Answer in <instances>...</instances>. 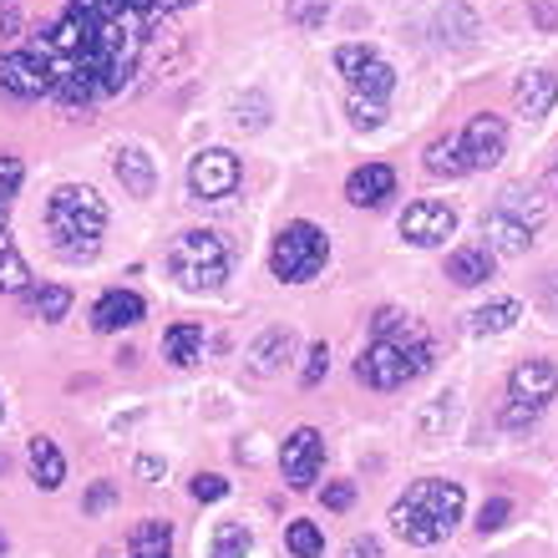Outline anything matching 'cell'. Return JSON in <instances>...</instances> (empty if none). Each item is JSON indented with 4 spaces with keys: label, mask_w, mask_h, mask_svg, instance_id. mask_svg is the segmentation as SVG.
<instances>
[{
    "label": "cell",
    "mask_w": 558,
    "mask_h": 558,
    "mask_svg": "<svg viewBox=\"0 0 558 558\" xmlns=\"http://www.w3.org/2000/svg\"><path fill=\"white\" fill-rule=\"evenodd\" d=\"M508 518H513V502H508V498H487V502H483V513H477V533L487 538V533H498L502 523H508Z\"/></svg>",
    "instance_id": "obj_35"
},
{
    "label": "cell",
    "mask_w": 558,
    "mask_h": 558,
    "mask_svg": "<svg viewBox=\"0 0 558 558\" xmlns=\"http://www.w3.org/2000/svg\"><path fill=\"white\" fill-rule=\"evenodd\" d=\"M15 26H21V15H15L11 5H0V36H11Z\"/></svg>",
    "instance_id": "obj_44"
},
{
    "label": "cell",
    "mask_w": 558,
    "mask_h": 558,
    "mask_svg": "<svg viewBox=\"0 0 558 558\" xmlns=\"http://www.w3.org/2000/svg\"><path fill=\"white\" fill-rule=\"evenodd\" d=\"M508 391L513 401H533V407H548L558 397V371L548 361H518L513 376H508Z\"/></svg>",
    "instance_id": "obj_13"
},
{
    "label": "cell",
    "mask_w": 558,
    "mask_h": 558,
    "mask_svg": "<svg viewBox=\"0 0 558 558\" xmlns=\"http://www.w3.org/2000/svg\"><path fill=\"white\" fill-rule=\"evenodd\" d=\"M554 168H558V162H554Z\"/></svg>",
    "instance_id": "obj_49"
},
{
    "label": "cell",
    "mask_w": 558,
    "mask_h": 558,
    "mask_svg": "<svg viewBox=\"0 0 558 558\" xmlns=\"http://www.w3.org/2000/svg\"><path fill=\"white\" fill-rule=\"evenodd\" d=\"M0 554H5V538H0Z\"/></svg>",
    "instance_id": "obj_46"
},
{
    "label": "cell",
    "mask_w": 558,
    "mask_h": 558,
    "mask_svg": "<svg viewBox=\"0 0 558 558\" xmlns=\"http://www.w3.org/2000/svg\"><path fill=\"white\" fill-rule=\"evenodd\" d=\"M426 173H432V178H462V173H468L462 143H457V137H441V143L426 147Z\"/></svg>",
    "instance_id": "obj_25"
},
{
    "label": "cell",
    "mask_w": 558,
    "mask_h": 558,
    "mask_svg": "<svg viewBox=\"0 0 558 558\" xmlns=\"http://www.w3.org/2000/svg\"><path fill=\"white\" fill-rule=\"evenodd\" d=\"M447 422H452V397H437V401H432V407L422 412V432L432 437V432H441Z\"/></svg>",
    "instance_id": "obj_38"
},
{
    "label": "cell",
    "mask_w": 558,
    "mask_h": 558,
    "mask_svg": "<svg viewBox=\"0 0 558 558\" xmlns=\"http://www.w3.org/2000/svg\"><path fill=\"white\" fill-rule=\"evenodd\" d=\"M162 11H183V5H193V0H158Z\"/></svg>",
    "instance_id": "obj_45"
},
{
    "label": "cell",
    "mask_w": 558,
    "mask_h": 558,
    "mask_svg": "<svg viewBox=\"0 0 558 558\" xmlns=\"http://www.w3.org/2000/svg\"><path fill=\"white\" fill-rule=\"evenodd\" d=\"M112 502H118V483H92V493H87L82 508H87V513H102V508H112Z\"/></svg>",
    "instance_id": "obj_39"
},
{
    "label": "cell",
    "mask_w": 558,
    "mask_h": 558,
    "mask_svg": "<svg viewBox=\"0 0 558 558\" xmlns=\"http://www.w3.org/2000/svg\"><path fill=\"white\" fill-rule=\"evenodd\" d=\"M168 269L189 294H208L229 279V244L214 229H189L173 239L168 250Z\"/></svg>",
    "instance_id": "obj_4"
},
{
    "label": "cell",
    "mask_w": 558,
    "mask_h": 558,
    "mask_svg": "<svg viewBox=\"0 0 558 558\" xmlns=\"http://www.w3.org/2000/svg\"><path fill=\"white\" fill-rule=\"evenodd\" d=\"M518 315H523V305L518 300H493V305L472 310V330L477 336H502V330H513Z\"/></svg>",
    "instance_id": "obj_24"
},
{
    "label": "cell",
    "mask_w": 558,
    "mask_h": 558,
    "mask_svg": "<svg viewBox=\"0 0 558 558\" xmlns=\"http://www.w3.org/2000/svg\"><path fill=\"white\" fill-rule=\"evenodd\" d=\"M513 102L529 122H544L558 102V76L554 72H523L518 76V87H513Z\"/></svg>",
    "instance_id": "obj_15"
},
{
    "label": "cell",
    "mask_w": 558,
    "mask_h": 558,
    "mask_svg": "<svg viewBox=\"0 0 558 558\" xmlns=\"http://www.w3.org/2000/svg\"><path fill=\"white\" fill-rule=\"evenodd\" d=\"M336 66H340V76L351 82V97H376V102H381L386 92L397 87V72H391L371 46H340Z\"/></svg>",
    "instance_id": "obj_6"
},
{
    "label": "cell",
    "mask_w": 558,
    "mask_h": 558,
    "mask_svg": "<svg viewBox=\"0 0 558 558\" xmlns=\"http://www.w3.org/2000/svg\"><path fill=\"white\" fill-rule=\"evenodd\" d=\"M325 371H330V345H325V340H315V345H310V355H305V371H300V386H320Z\"/></svg>",
    "instance_id": "obj_34"
},
{
    "label": "cell",
    "mask_w": 558,
    "mask_h": 558,
    "mask_svg": "<svg viewBox=\"0 0 558 558\" xmlns=\"http://www.w3.org/2000/svg\"><path fill=\"white\" fill-rule=\"evenodd\" d=\"M254 548V533L244 529V523H219V529H214V548H208V554L214 558H244Z\"/></svg>",
    "instance_id": "obj_28"
},
{
    "label": "cell",
    "mask_w": 558,
    "mask_h": 558,
    "mask_svg": "<svg viewBox=\"0 0 558 558\" xmlns=\"http://www.w3.org/2000/svg\"><path fill=\"white\" fill-rule=\"evenodd\" d=\"M26 279H31V269H26V259H21V250L11 244V234H0V290L21 294Z\"/></svg>",
    "instance_id": "obj_27"
},
{
    "label": "cell",
    "mask_w": 558,
    "mask_h": 558,
    "mask_svg": "<svg viewBox=\"0 0 558 558\" xmlns=\"http://www.w3.org/2000/svg\"><path fill=\"white\" fill-rule=\"evenodd\" d=\"M538 416H544V407H533V401H508L498 422L508 426V432H529V426L538 422Z\"/></svg>",
    "instance_id": "obj_33"
},
{
    "label": "cell",
    "mask_w": 558,
    "mask_h": 558,
    "mask_svg": "<svg viewBox=\"0 0 558 558\" xmlns=\"http://www.w3.org/2000/svg\"><path fill=\"white\" fill-rule=\"evenodd\" d=\"M325 259H330V244H325V234L305 219L284 223L275 239V250H269V269H275V279H284V284L315 279L325 269Z\"/></svg>",
    "instance_id": "obj_5"
},
{
    "label": "cell",
    "mask_w": 558,
    "mask_h": 558,
    "mask_svg": "<svg viewBox=\"0 0 558 558\" xmlns=\"http://www.w3.org/2000/svg\"><path fill=\"white\" fill-rule=\"evenodd\" d=\"M128 548H133V558H173V529L158 523V518H143Z\"/></svg>",
    "instance_id": "obj_23"
},
{
    "label": "cell",
    "mask_w": 558,
    "mask_h": 558,
    "mask_svg": "<svg viewBox=\"0 0 558 558\" xmlns=\"http://www.w3.org/2000/svg\"><path fill=\"white\" fill-rule=\"evenodd\" d=\"M284 548H290L294 558H320V554H325L320 523H310V518H294L290 529H284Z\"/></svg>",
    "instance_id": "obj_26"
},
{
    "label": "cell",
    "mask_w": 558,
    "mask_h": 558,
    "mask_svg": "<svg viewBox=\"0 0 558 558\" xmlns=\"http://www.w3.org/2000/svg\"><path fill=\"white\" fill-rule=\"evenodd\" d=\"M457 234V214L447 204H412L401 214V239L416 244V250H432V244H447Z\"/></svg>",
    "instance_id": "obj_11"
},
{
    "label": "cell",
    "mask_w": 558,
    "mask_h": 558,
    "mask_svg": "<svg viewBox=\"0 0 558 558\" xmlns=\"http://www.w3.org/2000/svg\"><path fill=\"white\" fill-rule=\"evenodd\" d=\"M462 483H441V477H422V483L407 493V498L391 508V523L407 544L416 548H432L441 544L447 533L457 529V518H462Z\"/></svg>",
    "instance_id": "obj_1"
},
{
    "label": "cell",
    "mask_w": 558,
    "mask_h": 558,
    "mask_svg": "<svg viewBox=\"0 0 558 558\" xmlns=\"http://www.w3.org/2000/svg\"><path fill=\"white\" fill-rule=\"evenodd\" d=\"M498 214H508V219H518V223H529L533 234H538V223H544V198H538V189L533 183H508V189L498 193Z\"/></svg>",
    "instance_id": "obj_19"
},
{
    "label": "cell",
    "mask_w": 558,
    "mask_h": 558,
    "mask_svg": "<svg viewBox=\"0 0 558 558\" xmlns=\"http://www.w3.org/2000/svg\"><path fill=\"white\" fill-rule=\"evenodd\" d=\"M426 366H432V340L407 320L397 336L371 340V351H361V361H355V376L376 391H397V386L416 381Z\"/></svg>",
    "instance_id": "obj_2"
},
{
    "label": "cell",
    "mask_w": 558,
    "mask_h": 558,
    "mask_svg": "<svg viewBox=\"0 0 558 558\" xmlns=\"http://www.w3.org/2000/svg\"><path fill=\"white\" fill-rule=\"evenodd\" d=\"M483 239H487V250H493V254L518 259V254H529L533 229H529V223H518V219H508V214H498V208H487V214H483Z\"/></svg>",
    "instance_id": "obj_16"
},
{
    "label": "cell",
    "mask_w": 558,
    "mask_h": 558,
    "mask_svg": "<svg viewBox=\"0 0 558 558\" xmlns=\"http://www.w3.org/2000/svg\"><path fill=\"white\" fill-rule=\"evenodd\" d=\"M137 477H162V462L158 457H137Z\"/></svg>",
    "instance_id": "obj_43"
},
{
    "label": "cell",
    "mask_w": 558,
    "mask_h": 558,
    "mask_svg": "<svg viewBox=\"0 0 558 558\" xmlns=\"http://www.w3.org/2000/svg\"><path fill=\"white\" fill-rule=\"evenodd\" d=\"M279 468H284V483H290L294 493H310V487H315V477H320V468H325L320 432H315V426L290 432V437H284V447H279Z\"/></svg>",
    "instance_id": "obj_7"
},
{
    "label": "cell",
    "mask_w": 558,
    "mask_h": 558,
    "mask_svg": "<svg viewBox=\"0 0 558 558\" xmlns=\"http://www.w3.org/2000/svg\"><path fill=\"white\" fill-rule=\"evenodd\" d=\"M234 122H239V128H250V133H259V128L269 122V97H265V92L239 97V102H234Z\"/></svg>",
    "instance_id": "obj_30"
},
{
    "label": "cell",
    "mask_w": 558,
    "mask_h": 558,
    "mask_svg": "<svg viewBox=\"0 0 558 558\" xmlns=\"http://www.w3.org/2000/svg\"><path fill=\"white\" fill-rule=\"evenodd\" d=\"M325 15H330V0H290V21H294V26L315 31V26H325Z\"/></svg>",
    "instance_id": "obj_32"
},
{
    "label": "cell",
    "mask_w": 558,
    "mask_h": 558,
    "mask_svg": "<svg viewBox=\"0 0 558 558\" xmlns=\"http://www.w3.org/2000/svg\"><path fill=\"white\" fill-rule=\"evenodd\" d=\"M457 143H462V158H468V173L472 168H498L502 153H508V128H502V118L483 112V118H472L462 128Z\"/></svg>",
    "instance_id": "obj_9"
},
{
    "label": "cell",
    "mask_w": 558,
    "mask_h": 558,
    "mask_svg": "<svg viewBox=\"0 0 558 558\" xmlns=\"http://www.w3.org/2000/svg\"><path fill=\"white\" fill-rule=\"evenodd\" d=\"M26 462H31V477L46 487V493H57L66 483V457L57 452V441L51 437H31L26 441Z\"/></svg>",
    "instance_id": "obj_18"
},
{
    "label": "cell",
    "mask_w": 558,
    "mask_h": 558,
    "mask_svg": "<svg viewBox=\"0 0 558 558\" xmlns=\"http://www.w3.org/2000/svg\"><path fill=\"white\" fill-rule=\"evenodd\" d=\"M21 178H26L21 158H11V153H0V204H11V198H15V189H21Z\"/></svg>",
    "instance_id": "obj_36"
},
{
    "label": "cell",
    "mask_w": 558,
    "mask_h": 558,
    "mask_svg": "<svg viewBox=\"0 0 558 558\" xmlns=\"http://www.w3.org/2000/svg\"><path fill=\"white\" fill-rule=\"evenodd\" d=\"M162 355L173 361V366H193V361H204V325H173L168 336H162Z\"/></svg>",
    "instance_id": "obj_22"
},
{
    "label": "cell",
    "mask_w": 558,
    "mask_h": 558,
    "mask_svg": "<svg viewBox=\"0 0 558 558\" xmlns=\"http://www.w3.org/2000/svg\"><path fill=\"white\" fill-rule=\"evenodd\" d=\"M345 558H381V544H376V538H351Z\"/></svg>",
    "instance_id": "obj_42"
},
{
    "label": "cell",
    "mask_w": 558,
    "mask_h": 558,
    "mask_svg": "<svg viewBox=\"0 0 558 558\" xmlns=\"http://www.w3.org/2000/svg\"><path fill=\"white\" fill-rule=\"evenodd\" d=\"M0 472H5V457H0Z\"/></svg>",
    "instance_id": "obj_47"
},
{
    "label": "cell",
    "mask_w": 558,
    "mask_h": 558,
    "mask_svg": "<svg viewBox=\"0 0 558 558\" xmlns=\"http://www.w3.org/2000/svg\"><path fill=\"white\" fill-rule=\"evenodd\" d=\"M0 92H5V97H15V102L51 97V72H46V61H36L31 51L0 57Z\"/></svg>",
    "instance_id": "obj_10"
},
{
    "label": "cell",
    "mask_w": 558,
    "mask_h": 558,
    "mask_svg": "<svg viewBox=\"0 0 558 558\" xmlns=\"http://www.w3.org/2000/svg\"><path fill=\"white\" fill-rule=\"evenodd\" d=\"M290 351H294V336H290V330H265V336L250 345V366L259 371V376H275V371L290 361Z\"/></svg>",
    "instance_id": "obj_21"
},
{
    "label": "cell",
    "mask_w": 558,
    "mask_h": 558,
    "mask_svg": "<svg viewBox=\"0 0 558 558\" xmlns=\"http://www.w3.org/2000/svg\"><path fill=\"white\" fill-rule=\"evenodd\" d=\"M46 223H51L57 250L66 254V259H92V254H97V234L107 229V204L92 189L66 183V189L51 193V204H46Z\"/></svg>",
    "instance_id": "obj_3"
},
{
    "label": "cell",
    "mask_w": 558,
    "mask_h": 558,
    "mask_svg": "<svg viewBox=\"0 0 558 558\" xmlns=\"http://www.w3.org/2000/svg\"><path fill=\"white\" fill-rule=\"evenodd\" d=\"M493 265H498V254L487 250V244H462V250H452V259H447V279L462 284V290H472V284L493 279Z\"/></svg>",
    "instance_id": "obj_17"
},
{
    "label": "cell",
    "mask_w": 558,
    "mask_h": 558,
    "mask_svg": "<svg viewBox=\"0 0 558 558\" xmlns=\"http://www.w3.org/2000/svg\"><path fill=\"white\" fill-rule=\"evenodd\" d=\"M112 168H118V183L128 193H133V198H153V183H158V168H153V158H147L143 147H122L118 153V162H112Z\"/></svg>",
    "instance_id": "obj_20"
},
{
    "label": "cell",
    "mask_w": 558,
    "mask_h": 558,
    "mask_svg": "<svg viewBox=\"0 0 558 558\" xmlns=\"http://www.w3.org/2000/svg\"><path fill=\"white\" fill-rule=\"evenodd\" d=\"M401 325H407V315L386 305V310H376V320H371V330H376V340H381V336H397Z\"/></svg>",
    "instance_id": "obj_40"
},
{
    "label": "cell",
    "mask_w": 558,
    "mask_h": 558,
    "mask_svg": "<svg viewBox=\"0 0 558 558\" xmlns=\"http://www.w3.org/2000/svg\"><path fill=\"white\" fill-rule=\"evenodd\" d=\"M189 189L193 198H229L239 189V158L229 147H204L189 162Z\"/></svg>",
    "instance_id": "obj_8"
},
{
    "label": "cell",
    "mask_w": 558,
    "mask_h": 558,
    "mask_svg": "<svg viewBox=\"0 0 558 558\" xmlns=\"http://www.w3.org/2000/svg\"><path fill=\"white\" fill-rule=\"evenodd\" d=\"M31 305H36V315L51 325V320H61V315L72 310V290H61V284H46V290L31 294Z\"/></svg>",
    "instance_id": "obj_29"
},
{
    "label": "cell",
    "mask_w": 558,
    "mask_h": 558,
    "mask_svg": "<svg viewBox=\"0 0 558 558\" xmlns=\"http://www.w3.org/2000/svg\"><path fill=\"white\" fill-rule=\"evenodd\" d=\"M391 193H397V173H391L386 162H366V168H355V173L345 178V198H351L355 208H381Z\"/></svg>",
    "instance_id": "obj_14"
},
{
    "label": "cell",
    "mask_w": 558,
    "mask_h": 558,
    "mask_svg": "<svg viewBox=\"0 0 558 558\" xmlns=\"http://www.w3.org/2000/svg\"><path fill=\"white\" fill-rule=\"evenodd\" d=\"M193 498H198V502H219V498H229V483H223L219 472H198V477H193Z\"/></svg>",
    "instance_id": "obj_37"
},
{
    "label": "cell",
    "mask_w": 558,
    "mask_h": 558,
    "mask_svg": "<svg viewBox=\"0 0 558 558\" xmlns=\"http://www.w3.org/2000/svg\"><path fill=\"white\" fill-rule=\"evenodd\" d=\"M0 412H5V407H0Z\"/></svg>",
    "instance_id": "obj_48"
},
{
    "label": "cell",
    "mask_w": 558,
    "mask_h": 558,
    "mask_svg": "<svg viewBox=\"0 0 558 558\" xmlns=\"http://www.w3.org/2000/svg\"><path fill=\"white\" fill-rule=\"evenodd\" d=\"M143 315H147L143 294H133V290H107L102 300L92 305V330H102V336H112V330H133Z\"/></svg>",
    "instance_id": "obj_12"
},
{
    "label": "cell",
    "mask_w": 558,
    "mask_h": 558,
    "mask_svg": "<svg viewBox=\"0 0 558 558\" xmlns=\"http://www.w3.org/2000/svg\"><path fill=\"white\" fill-rule=\"evenodd\" d=\"M351 502H355V487L351 483H330V487H325V508H330V513H345Z\"/></svg>",
    "instance_id": "obj_41"
},
{
    "label": "cell",
    "mask_w": 558,
    "mask_h": 558,
    "mask_svg": "<svg viewBox=\"0 0 558 558\" xmlns=\"http://www.w3.org/2000/svg\"><path fill=\"white\" fill-rule=\"evenodd\" d=\"M351 122L361 128V133H376L386 122V107L376 102V97H351Z\"/></svg>",
    "instance_id": "obj_31"
}]
</instances>
